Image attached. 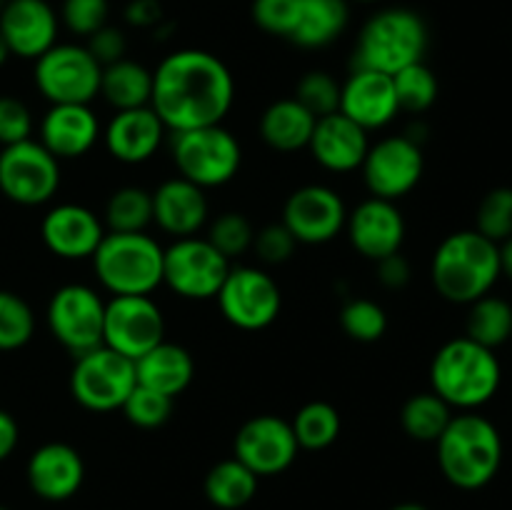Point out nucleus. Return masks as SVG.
Here are the masks:
<instances>
[{
  "label": "nucleus",
  "instance_id": "nucleus-1",
  "mask_svg": "<svg viewBox=\"0 0 512 510\" xmlns=\"http://www.w3.org/2000/svg\"><path fill=\"white\" fill-rule=\"evenodd\" d=\"M233 100V73L208 50H175L153 70L150 108L163 120L168 133L223 123Z\"/></svg>",
  "mask_w": 512,
  "mask_h": 510
},
{
  "label": "nucleus",
  "instance_id": "nucleus-2",
  "mask_svg": "<svg viewBox=\"0 0 512 510\" xmlns=\"http://www.w3.org/2000/svg\"><path fill=\"white\" fill-rule=\"evenodd\" d=\"M430 278L440 298L470 305L488 295L500 278L498 243L478 230H458L440 240L430 263Z\"/></svg>",
  "mask_w": 512,
  "mask_h": 510
},
{
  "label": "nucleus",
  "instance_id": "nucleus-3",
  "mask_svg": "<svg viewBox=\"0 0 512 510\" xmlns=\"http://www.w3.org/2000/svg\"><path fill=\"white\" fill-rule=\"evenodd\" d=\"M440 473L460 490H480L493 483L503 465V438L485 415L475 410L453 415L435 440Z\"/></svg>",
  "mask_w": 512,
  "mask_h": 510
},
{
  "label": "nucleus",
  "instance_id": "nucleus-4",
  "mask_svg": "<svg viewBox=\"0 0 512 510\" xmlns=\"http://www.w3.org/2000/svg\"><path fill=\"white\" fill-rule=\"evenodd\" d=\"M503 368L495 350L475 343L468 335L453 338L433 355L430 385L455 410H478L495 398Z\"/></svg>",
  "mask_w": 512,
  "mask_h": 510
},
{
  "label": "nucleus",
  "instance_id": "nucleus-5",
  "mask_svg": "<svg viewBox=\"0 0 512 510\" xmlns=\"http://www.w3.org/2000/svg\"><path fill=\"white\" fill-rule=\"evenodd\" d=\"M428 50V25L410 8H385L365 20L353 50V68L395 75L420 63Z\"/></svg>",
  "mask_w": 512,
  "mask_h": 510
},
{
  "label": "nucleus",
  "instance_id": "nucleus-6",
  "mask_svg": "<svg viewBox=\"0 0 512 510\" xmlns=\"http://www.w3.org/2000/svg\"><path fill=\"white\" fill-rule=\"evenodd\" d=\"M163 250L148 233H105L93 253L95 278L110 295H150L163 285Z\"/></svg>",
  "mask_w": 512,
  "mask_h": 510
},
{
  "label": "nucleus",
  "instance_id": "nucleus-7",
  "mask_svg": "<svg viewBox=\"0 0 512 510\" xmlns=\"http://www.w3.org/2000/svg\"><path fill=\"white\" fill-rule=\"evenodd\" d=\"M170 158L180 178L198 188H220L238 175L243 165L240 140L223 123L170 133Z\"/></svg>",
  "mask_w": 512,
  "mask_h": 510
},
{
  "label": "nucleus",
  "instance_id": "nucleus-8",
  "mask_svg": "<svg viewBox=\"0 0 512 510\" xmlns=\"http://www.w3.org/2000/svg\"><path fill=\"white\" fill-rule=\"evenodd\" d=\"M135 385H138V378H135L133 360L115 353L108 345H98L73 358L70 395L80 408L93 410V413L120 410Z\"/></svg>",
  "mask_w": 512,
  "mask_h": 510
},
{
  "label": "nucleus",
  "instance_id": "nucleus-9",
  "mask_svg": "<svg viewBox=\"0 0 512 510\" xmlns=\"http://www.w3.org/2000/svg\"><path fill=\"white\" fill-rule=\"evenodd\" d=\"M100 73L103 65L85 45L55 43L35 60L33 80L50 105H90L100 93Z\"/></svg>",
  "mask_w": 512,
  "mask_h": 510
},
{
  "label": "nucleus",
  "instance_id": "nucleus-10",
  "mask_svg": "<svg viewBox=\"0 0 512 510\" xmlns=\"http://www.w3.org/2000/svg\"><path fill=\"white\" fill-rule=\"evenodd\" d=\"M60 188V160L40 140H20L0 150V193L10 203L35 208Z\"/></svg>",
  "mask_w": 512,
  "mask_h": 510
},
{
  "label": "nucleus",
  "instance_id": "nucleus-11",
  "mask_svg": "<svg viewBox=\"0 0 512 510\" xmlns=\"http://www.w3.org/2000/svg\"><path fill=\"white\" fill-rule=\"evenodd\" d=\"M215 300L223 318L240 330H265L283 308L280 285L255 265H230Z\"/></svg>",
  "mask_w": 512,
  "mask_h": 510
},
{
  "label": "nucleus",
  "instance_id": "nucleus-12",
  "mask_svg": "<svg viewBox=\"0 0 512 510\" xmlns=\"http://www.w3.org/2000/svg\"><path fill=\"white\" fill-rule=\"evenodd\" d=\"M45 320L53 338L78 358L103 345L105 300L90 285L68 283L50 295Z\"/></svg>",
  "mask_w": 512,
  "mask_h": 510
},
{
  "label": "nucleus",
  "instance_id": "nucleus-13",
  "mask_svg": "<svg viewBox=\"0 0 512 510\" xmlns=\"http://www.w3.org/2000/svg\"><path fill=\"white\" fill-rule=\"evenodd\" d=\"M230 265L208 238H175L163 250V283L185 300H210L218 295Z\"/></svg>",
  "mask_w": 512,
  "mask_h": 510
},
{
  "label": "nucleus",
  "instance_id": "nucleus-14",
  "mask_svg": "<svg viewBox=\"0 0 512 510\" xmlns=\"http://www.w3.org/2000/svg\"><path fill=\"white\" fill-rule=\"evenodd\" d=\"M163 340V310L150 295H113L105 303L103 345L110 350L135 363Z\"/></svg>",
  "mask_w": 512,
  "mask_h": 510
},
{
  "label": "nucleus",
  "instance_id": "nucleus-15",
  "mask_svg": "<svg viewBox=\"0 0 512 510\" xmlns=\"http://www.w3.org/2000/svg\"><path fill=\"white\" fill-rule=\"evenodd\" d=\"M360 170L373 198L395 203L418 188L425 173L423 148L408 135H388L370 145Z\"/></svg>",
  "mask_w": 512,
  "mask_h": 510
},
{
  "label": "nucleus",
  "instance_id": "nucleus-16",
  "mask_svg": "<svg viewBox=\"0 0 512 510\" xmlns=\"http://www.w3.org/2000/svg\"><path fill=\"white\" fill-rule=\"evenodd\" d=\"M298 453L293 425L278 415H255L245 420L233 440V458H238L258 478L285 473Z\"/></svg>",
  "mask_w": 512,
  "mask_h": 510
},
{
  "label": "nucleus",
  "instance_id": "nucleus-17",
  "mask_svg": "<svg viewBox=\"0 0 512 510\" xmlns=\"http://www.w3.org/2000/svg\"><path fill=\"white\" fill-rule=\"evenodd\" d=\"M345 220H348V208L338 190L310 183L288 195L280 223L293 233L298 243L323 245L343 233Z\"/></svg>",
  "mask_w": 512,
  "mask_h": 510
},
{
  "label": "nucleus",
  "instance_id": "nucleus-18",
  "mask_svg": "<svg viewBox=\"0 0 512 510\" xmlns=\"http://www.w3.org/2000/svg\"><path fill=\"white\" fill-rule=\"evenodd\" d=\"M350 245L363 258L378 263L385 255L400 253L405 243V218L393 200L373 198L355 205L345 220Z\"/></svg>",
  "mask_w": 512,
  "mask_h": 510
},
{
  "label": "nucleus",
  "instance_id": "nucleus-19",
  "mask_svg": "<svg viewBox=\"0 0 512 510\" xmlns=\"http://www.w3.org/2000/svg\"><path fill=\"white\" fill-rule=\"evenodd\" d=\"M60 18L48 0H8L0 10V33L10 55L38 60L58 43Z\"/></svg>",
  "mask_w": 512,
  "mask_h": 510
},
{
  "label": "nucleus",
  "instance_id": "nucleus-20",
  "mask_svg": "<svg viewBox=\"0 0 512 510\" xmlns=\"http://www.w3.org/2000/svg\"><path fill=\"white\" fill-rule=\"evenodd\" d=\"M338 110L368 133L390 125L395 115L400 113L393 75L368 68H353L345 83H340Z\"/></svg>",
  "mask_w": 512,
  "mask_h": 510
},
{
  "label": "nucleus",
  "instance_id": "nucleus-21",
  "mask_svg": "<svg viewBox=\"0 0 512 510\" xmlns=\"http://www.w3.org/2000/svg\"><path fill=\"white\" fill-rule=\"evenodd\" d=\"M105 233L103 220L80 203L53 205L40 223L45 248L63 260L93 258Z\"/></svg>",
  "mask_w": 512,
  "mask_h": 510
},
{
  "label": "nucleus",
  "instance_id": "nucleus-22",
  "mask_svg": "<svg viewBox=\"0 0 512 510\" xmlns=\"http://www.w3.org/2000/svg\"><path fill=\"white\" fill-rule=\"evenodd\" d=\"M168 128L150 105L145 108L115 110L103 130V145L118 163L140 165L163 148Z\"/></svg>",
  "mask_w": 512,
  "mask_h": 510
},
{
  "label": "nucleus",
  "instance_id": "nucleus-23",
  "mask_svg": "<svg viewBox=\"0 0 512 510\" xmlns=\"http://www.w3.org/2000/svg\"><path fill=\"white\" fill-rule=\"evenodd\" d=\"M30 490L38 498L60 503V500L73 498L85 480L83 455L68 443H45L30 455L28 468H25Z\"/></svg>",
  "mask_w": 512,
  "mask_h": 510
},
{
  "label": "nucleus",
  "instance_id": "nucleus-24",
  "mask_svg": "<svg viewBox=\"0 0 512 510\" xmlns=\"http://www.w3.org/2000/svg\"><path fill=\"white\" fill-rule=\"evenodd\" d=\"M103 138L98 115L90 105H50L40 120V143L58 160L83 158Z\"/></svg>",
  "mask_w": 512,
  "mask_h": 510
},
{
  "label": "nucleus",
  "instance_id": "nucleus-25",
  "mask_svg": "<svg viewBox=\"0 0 512 510\" xmlns=\"http://www.w3.org/2000/svg\"><path fill=\"white\" fill-rule=\"evenodd\" d=\"M370 148L368 130L360 128L343 113L325 115L315 120L308 150L320 168L330 173H353L363 165L365 153Z\"/></svg>",
  "mask_w": 512,
  "mask_h": 510
},
{
  "label": "nucleus",
  "instance_id": "nucleus-26",
  "mask_svg": "<svg viewBox=\"0 0 512 510\" xmlns=\"http://www.w3.org/2000/svg\"><path fill=\"white\" fill-rule=\"evenodd\" d=\"M150 195H153V223L173 238L198 235L208 223L205 190L180 175L163 180Z\"/></svg>",
  "mask_w": 512,
  "mask_h": 510
},
{
  "label": "nucleus",
  "instance_id": "nucleus-27",
  "mask_svg": "<svg viewBox=\"0 0 512 510\" xmlns=\"http://www.w3.org/2000/svg\"><path fill=\"white\" fill-rule=\"evenodd\" d=\"M135 378H138V385L178 398L195 378L193 355L183 345L163 340L143 358L135 360Z\"/></svg>",
  "mask_w": 512,
  "mask_h": 510
},
{
  "label": "nucleus",
  "instance_id": "nucleus-28",
  "mask_svg": "<svg viewBox=\"0 0 512 510\" xmlns=\"http://www.w3.org/2000/svg\"><path fill=\"white\" fill-rule=\"evenodd\" d=\"M315 115L308 113L295 98H283L270 103L260 115V138L268 148L278 153H295L305 150L315 128Z\"/></svg>",
  "mask_w": 512,
  "mask_h": 510
},
{
  "label": "nucleus",
  "instance_id": "nucleus-29",
  "mask_svg": "<svg viewBox=\"0 0 512 510\" xmlns=\"http://www.w3.org/2000/svg\"><path fill=\"white\" fill-rule=\"evenodd\" d=\"M348 20V0H303L298 28L290 35V43L308 50L328 48L345 33Z\"/></svg>",
  "mask_w": 512,
  "mask_h": 510
},
{
  "label": "nucleus",
  "instance_id": "nucleus-30",
  "mask_svg": "<svg viewBox=\"0 0 512 510\" xmlns=\"http://www.w3.org/2000/svg\"><path fill=\"white\" fill-rule=\"evenodd\" d=\"M98 95H103L105 103L115 110L145 108L153 95V70L130 58L105 65Z\"/></svg>",
  "mask_w": 512,
  "mask_h": 510
},
{
  "label": "nucleus",
  "instance_id": "nucleus-31",
  "mask_svg": "<svg viewBox=\"0 0 512 510\" xmlns=\"http://www.w3.org/2000/svg\"><path fill=\"white\" fill-rule=\"evenodd\" d=\"M205 498L220 510H240L258 493V475L245 468L238 458L215 463L205 475Z\"/></svg>",
  "mask_w": 512,
  "mask_h": 510
},
{
  "label": "nucleus",
  "instance_id": "nucleus-32",
  "mask_svg": "<svg viewBox=\"0 0 512 510\" xmlns=\"http://www.w3.org/2000/svg\"><path fill=\"white\" fill-rule=\"evenodd\" d=\"M465 335L485 348L495 350L512 340V305L498 295H483L470 303Z\"/></svg>",
  "mask_w": 512,
  "mask_h": 510
},
{
  "label": "nucleus",
  "instance_id": "nucleus-33",
  "mask_svg": "<svg viewBox=\"0 0 512 510\" xmlns=\"http://www.w3.org/2000/svg\"><path fill=\"white\" fill-rule=\"evenodd\" d=\"M153 223V195L140 185L113 190L105 203L103 225L108 233H145Z\"/></svg>",
  "mask_w": 512,
  "mask_h": 510
},
{
  "label": "nucleus",
  "instance_id": "nucleus-34",
  "mask_svg": "<svg viewBox=\"0 0 512 510\" xmlns=\"http://www.w3.org/2000/svg\"><path fill=\"white\" fill-rule=\"evenodd\" d=\"M450 420H453V408L433 390L415 393L413 398L405 400L403 410H400V425H403L405 435L418 443H435L448 428Z\"/></svg>",
  "mask_w": 512,
  "mask_h": 510
},
{
  "label": "nucleus",
  "instance_id": "nucleus-35",
  "mask_svg": "<svg viewBox=\"0 0 512 510\" xmlns=\"http://www.w3.org/2000/svg\"><path fill=\"white\" fill-rule=\"evenodd\" d=\"M300 450H325L338 440L340 413L328 400H310L290 420Z\"/></svg>",
  "mask_w": 512,
  "mask_h": 510
},
{
  "label": "nucleus",
  "instance_id": "nucleus-36",
  "mask_svg": "<svg viewBox=\"0 0 512 510\" xmlns=\"http://www.w3.org/2000/svg\"><path fill=\"white\" fill-rule=\"evenodd\" d=\"M393 85L400 113H425L438 100V75L425 65V60L398 70L393 75Z\"/></svg>",
  "mask_w": 512,
  "mask_h": 510
},
{
  "label": "nucleus",
  "instance_id": "nucleus-37",
  "mask_svg": "<svg viewBox=\"0 0 512 510\" xmlns=\"http://www.w3.org/2000/svg\"><path fill=\"white\" fill-rule=\"evenodd\" d=\"M340 328L355 343H378L388 333V313L370 298H350L340 310Z\"/></svg>",
  "mask_w": 512,
  "mask_h": 510
},
{
  "label": "nucleus",
  "instance_id": "nucleus-38",
  "mask_svg": "<svg viewBox=\"0 0 512 510\" xmlns=\"http://www.w3.org/2000/svg\"><path fill=\"white\" fill-rule=\"evenodd\" d=\"M35 333L33 308L13 290H0V350H18Z\"/></svg>",
  "mask_w": 512,
  "mask_h": 510
},
{
  "label": "nucleus",
  "instance_id": "nucleus-39",
  "mask_svg": "<svg viewBox=\"0 0 512 510\" xmlns=\"http://www.w3.org/2000/svg\"><path fill=\"white\" fill-rule=\"evenodd\" d=\"M205 238L210 240V245H213L215 250H220V253L233 263V258H240V255H245L253 248L255 228L243 213L228 210V213H220L218 218L210 223Z\"/></svg>",
  "mask_w": 512,
  "mask_h": 510
},
{
  "label": "nucleus",
  "instance_id": "nucleus-40",
  "mask_svg": "<svg viewBox=\"0 0 512 510\" xmlns=\"http://www.w3.org/2000/svg\"><path fill=\"white\" fill-rule=\"evenodd\" d=\"M295 100L315 118L338 113L340 108V83L328 70H308L295 85Z\"/></svg>",
  "mask_w": 512,
  "mask_h": 510
},
{
  "label": "nucleus",
  "instance_id": "nucleus-41",
  "mask_svg": "<svg viewBox=\"0 0 512 510\" xmlns=\"http://www.w3.org/2000/svg\"><path fill=\"white\" fill-rule=\"evenodd\" d=\"M475 230L493 243H503L512 235V188H493L478 205Z\"/></svg>",
  "mask_w": 512,
  "mask_h": 510
},
{
  "label": "nucleus",
  "instance_id": "nucleus-42",
  "mask_svg": "<svg viewBox=\"0 0 512 510\" xmlns=\"http://www.w3.org/2000/svg\"><path fill=\"white\" fill-rule=\"evenodd\" d=\"M173 403L175 398H170V395L150 390L145 385H135L133 393L128 395L120 410H123L125 420L133 423L135 428L153 430L168 423L170 415H173Z\"/></svg>",
  "mask_w": 512,
  "mask_h": 510
},
{
  "label": "nucleus",
  "instance_id": "nucleus-43",
  "mask_svg": "<svg viewBox=\"0 0 512 510\" xmlns=\"http://www.w3.org/2000/svg\"><path fill=\"white\" fill-rule=\"evenodd\" d=\"M303 0H253V20L263 33L290 40L300 20Z\"/></svg>",
  "mask_w": 512,
  "mask_h": 510
},
{
  "label": "nucleus",
  "instance_id": "nucleus-44",
  "mask_svg": "<svg viewBox=\"0 0 512 510\" xmlns=\"http://www.w3.org/2000/svg\"><path fill=\"white\" fill-rule=\"evenodd\" d=\"M108 13V0H63V5H60L63 25L80 38H90L95 30L108 25Z\"/></svg>",
  "mask_w": 512,
  "mask_h": 510
},
{
  "label": "nucleus",
  "instance_id": "nucleus-45",
  "mask_svg": "<svg viewBox=\"0 0 512 510\" xmlns=\"http://www.w3.org/2000/svg\"><path fill=\"white\" fill-rule=\"evenodd\" d=\"M253 248L263 263L283 265L293 258L295 248H298V240L293 238V233L283 223H270L265 228L255 230Z\"/></svg>",
  "mask_w": 512,
  "mask_h": 510
},
{
  "label": "nucleus",
  "instance_id": "nucleus-46",
  "mask_svg": "<svg viewBox=\"0 0 512 510\" xmlns=\"http://www.w3.org/2000/svg\"><path fill=\"white\" fill-rule=\"evenodd\" d=\"M33 135V115L20 98L0 95V145H13Z\"/></svg>",
  "mask_w": 512,
  "mask_h": 510
},
{
  "label": "nucleus",
  "instance_id": "nucleus-47",
  "mask_svg": "<svg viewBox=\"0 0 512 510\" xmlns=\"http://www.w3.org/2000/svg\"><path fill=\"white\" fill-rule=\"evenodd\" d=\"M85 40H88L85 48L90 50V55H93L103 68L110 63H118V60H123L125 53H128L125 33L120 28H115V25H103V28L95 30V33Z\"/></svg>",
  "mask_w": 512,
  "mask_h": 510
},
{
  "label": "nucleus",
  "instance_id": "nucleus-48",
  "mask_svg": "<svg viewBox=\"0 0 512 510\" xmlns=\"http://www.w3.org/2000/svg\"><path fill=\"white\" fill-rule=\"evenodd\" d=\"M375 265H378V280L383 288L400 290L410 283V263L403 253L385 255Z\"/></svg>",
  "mask_w": 512,
  "mask_h": 510
},
{
  "label": "nucleus",
  "instance_id": "nucleus-49",
  "mask_svg": "<svg viewBox=\"0 0 512 510\" xmlns=\"http://www.w3.org/2000/svg\"><path fill=\"white\" fill-rule=\"evenodd\" d=\"M123 15L133 28H158L163 23V5L160 0H130Z\"/></svg>",
  "mask_w": 512,
  "mask_h": 510
},
{
  "label": "nucleus",
  "instance_id": "nucleus-50",
  "mask_svg": "<svg viewBox=\"0 0 512 510\" xmlns=\"http://www.w3.org/2000/svg\"><path fill=\"white\" fill-rule=\"evenodd\" d=\"M18 438H20L18 423H15V418L8 413V410L0 408V463L13 455V450L18 448Z\"/></svg>",
  "mask_w": 512,
  "mask_h": 510
},
{
  "label": "nucleus",
  "instance_id": "nucleus-51",
  "mask_svg": "<svg viewBox=\"0 0 512 510\" xmlns=\"http://www.w3.org/2000/svg\"><path fill=\"white\" fill-rule=\"evenodd\" d=\"M498 250H500V275H505V278L512 280V235L508 240H503V243H498Z\"/></svg>",
  "mask_w": 512,
  "mask_h": 510
},
{
  "label": "nucleus",
  "instance_id": "nucleus-52",
  "mask_svg": "<svg viewBox=\"0 0 512 510\" xmlns=\"http://www.w3.org/2000/svg\"><path fill=\"white\" fill-rule=\"evenodd\" d=\"M8 58H10V50H8V45H5L3 33H0V68H3L5 60H8Z\"/></svg>",
  "mask_w": 512,
  "mask_h": 510
},
{
  "label": "nucleus",
  "instance_id": "nucleus-53",
  "mask_svg": "<svg viewBox=\"0 0 512 510\" xmlns=\"http://www.w3.org/2000/svg\"><path fill=\"white\" fill-rule=\"evenodd\" d=\"M390 510H428V508H425V505H420V503H400V505H395V508H390Z\"/></svg>",
  "mask_w": 512,
  "mask_h": 510
},
{
  "label": "nucleus",
  "instance_id": "nucleus-54",
  "mask_svg": "<svg viewBox=\"0 0 512 510\" xmlns=\"http://www.w3.org/2000/svg\"><path fill=\"white\" fill-rule=\"evenodd\" d=\"M358 3H378V0H358Z\"/></svg>",
  "mask_w": 512,
  "mask_h": 510
},
{
  "label": "nucleus",
  "instance_id": "nucleus-55",
  "mask_svg": "<svg viewBox=\"0 0 512 510\" xmlns=\"http://www.w3.org/2000/svg\"><path fill=\"white\" fill-rule=\"evenodd\" d=\"M0 510H10V508H5V505H0Z\"/></svg>",
  "mask_w": 512,
  "mask_h": 510
}]
</instances>
